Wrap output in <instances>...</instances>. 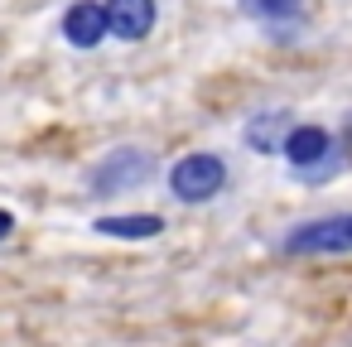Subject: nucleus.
<instances>
[{"label": "nucleus", "instance_id": "obj_3", "mask_svg": "<svg viewBox=\"0 0 352 347\" xmlns=\"http://www.w3.org/2000/svg\"><path fill=\"white\" fill-rule=\"evenodd\" d=\"M164 183H169V193H174L179 203L198 208V203H212V198L227 193L232 169H227V159H222L217 150H188V155H179V159L169 164Z\"/></svg>", "mask_w": 352, "mask_h": 347}, {"label": "nucleus", "instance_id": "obj_5", "mask_svg": "<svg viewBox=\"0 0 352 347\" xmlns=\"http://www.w3.org/2000/svg\"><path fill=\"white\" fill-rule=\"evenodd\" d=\"M58 30H63L68 49H82V54L102 49V44L111 39V25H107V0H73V5L63 10V20H58Z\"/></svg>", "mask_w": 352, "mask_h": 347}, {"label": "nucleus", "instance_id": "obj_10", "mask_svg": "<svg viewBox=\"0 0 352 347\" xmlns=\"http://www.w3.org/2000/svg\"><path fill=\"white\" fill-rule=\"evenodd\" d=\"M338 150H342V159H352V116H347L342 131H338Z\"/></svg>", "mask_w": 352, "mask_h": 347}, {"label": "nucleus", "instance_id": "obj_6", "mask_svg": "<svg viewBox=\"0 0 352 347\" xmlns=\"http://www.w3.org/2000/svg\"><path fill=\"white\" fill-rule=\"evenodd\" d=\"M107 25H111V39L140 44L160 25V0H107Z\"/></svg>", "mask_w": 352, "mask_h": 347}, {"label": "nucleus", "instance_id": "obj_11", "mask_svg": "<svg viewBox=\"0 0 352 347\" xmlns=\"http://www.w3.org/2000/svg\"><path fill=\"white\" fill-rule=\"evenodd\" d=\"M10 232H15V212L0 208V241H10Z\"/></svg>", "mask_w": 352, "mask_h": 347}, {"label": "nucleus", "instance_id": "obj_8", "mask_svg": "<svg viewBox=\"0 0 352 347\" xmlns=\"http://www.w3.org/2000/svg\"><path fill=\"white\" fill-rule=\"evenodd\" d=\"M92 232L111 236V241H155L164 232V217L160 212H116V217H97Z\"/></svg>", "mask_w": 352, "mask_h": 347}, {"label": "nucleus", "instance_id": "obj_2", "mask_svg": "<svg viewBox=\"0 0 352 347\" xmlns=\"http://www.w3.org/2000/svg\"><path fill=\"white\" fill-rule=\"evenodd\" d=\"M155 174H160V159L145 145H116L82 174V188H87V198H116V193H131V188L150 183Z\"/></svg>", "mask_w": 352, "mask_h": 347}, {"label": "nucleus", "instance_id": "obj_9", "mask_svg": "<svg viewBox=\"0 0 352 347\" xmlns=\"http://www.w3.org/2000/svg\"><path fill=\"white\" fill-rule=\"evenodd\" d=\"M304 5L309 0H246V15L261 20L270 34H285V30H294L304 20Z\"/></svg>", "mask_w": 352, "mask_h": 347}, {"label": "nucleus", "instance_id": "obj_4", "mask_svg": "<svg viewBox=\"0 0 352 347\" xmlns=\"http://www.w3.org/2000/svg\"><path fill=\"white\" fill-rule=\"evenodd\" d=\"M280 256H347L352 251V212H323L280 232Z\"/></svg>", "mask_w": 352, "mask_h": 347}, {"label": "nucleus", "instance_id": "obj_7", "mask_svg": "<svg viewBox=\"0 0 352 347\" xmlns=\"http://www.w3.org/2000/svg\"><path fill=\"white\" fill-rule=\"evenodd\" d=\"M289 131H294L289 111H256V116H246V126H241V145H246L251 155H265V159H275Z\"/></svg>", "mask_w": 352, "mask_h": 347}, {"label": "nucleus", "instance_id": "obj_1", "mask_svg": "<svg viewBox=\"0 0 352 347\" xmlns=\"http://www.w3.org/2000/svg\"><path fill=\"white\" fill-rule=\"evenodd\" d=\"M280 159L289 164V174L299 183H328L347 164L342 150H338V135L328 126H318V121H294V131L280 145Z\"/></svg>", "mask_w": 352, "mask_h": 347}]
</instances>
